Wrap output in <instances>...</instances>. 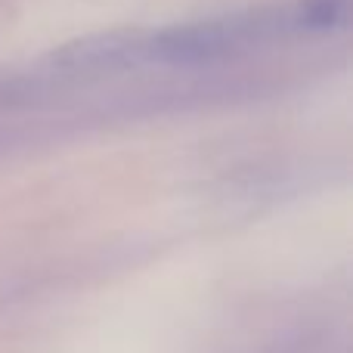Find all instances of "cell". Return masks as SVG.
Returning a JSON list of instances; mask_svg holds the SVG:
<instances>
[{
	"label": "cell",
	"mask_w": 353,
	"mask_h": 353,
	"mask_svg": "<svg viewBox=\"0 0 353 353\" xmlns=\"http://www.w3.org/2000/svg\"><path fill=\"white\" fill-rule=\"evenodd\" d=\"M294 25V12H245V16H220L199 19L161 28L143 43V56L159 65H211V62L230 59V56L248 53L257 43L276 37Z\"/></svg>",
	"instance_id": "cell-1"
},
{
	"label": "cell",
	"mask_w": 353,
	"mask_h": 353,
	"mask_svg": "<svg viewBox=\"0 0 353 353\" xmlns=\"http://www.w3.org/2000/svg\"><path fill=\"white\" fill-rule=\"evenodd\" d=\"M294 25L298 31H338L347 25V12H350V0H301L294 6Z\"/></svg>",
	"instance_id": "cell-2"
}]
</instances>
